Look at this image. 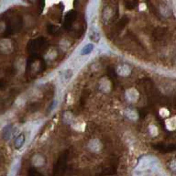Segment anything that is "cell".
I'll use <instances>...</instances> for the list:
<instances>
[{"mask_svg": "<svg viewBox=\"0 0 176 176\" xmlns=\"http://www.w3.org/2000/svg\"><path fill=\"white\" fill-rule=\"evenodd\" d=\"M76 17L75 11H70L67 13V15L65 17V27L69 28L72 25V22H73L74 19Z\"/></svg>", "mask_w": 176, "mask_h": 176, "instance_id": "obj_1", "label": "cell"}, {"mask_svg": "<svg viewBox=\"0 0 176 176\" xmlns=\"http://www.w3.org/2000/svg\"><path fill=\"white\" fill-rule=\"evenodd\" d=\"M25 142V137L24 135H19V137H17L15 140V147L16 149H20L22 146H23V144Z\"/></svg>", "mask_w": 176, "mask_h": 176, "instance_id": "obj_2", "label": "cell"}, {"mask_svg": "<svg viewBox=\"0 0 176 176\" xmlns=\"http://www.w3.org/2000/svg\"><path fill=\"white\" fill-rule=\"evenodd\" d=\"M94 50V45L93 44H87L85 47L83 48V50L81 51V55H87L91 53Z\"/></svg>", "mask_w": 176, "mask_h": 176, "instance_id": "obj_3", "label": "cell"}, {"mask_svg": "<svg viewBox=\"0 0 176 176\" xmlns=\"http://www.w3.org/2000/svg\"><path fill=\"white\" fill-rule=\"evenodd\" d=\"M11 137V126H7L3 129V138L5 140H8Z\"/></svg>", "mask_w": 176, "mask_h": 176, "instance_id": "obj_4", "label": "cell"}, {"mask_svg": "<svg viewBox=\"0 0 176 176\" xmlns=\"http://www.w3.org/2000/svg\"><path fill=\"white\" fill-rule=\"evenodd\" d=\"M90 39L93 41L97 42L99 41V34H98V32L95 31V30H92L91 33H90Z\"/></svg>", "mask_w": 176, "mask_h": 176, "instance_id": "obj_5", "label": "cell"}]
</instances>
